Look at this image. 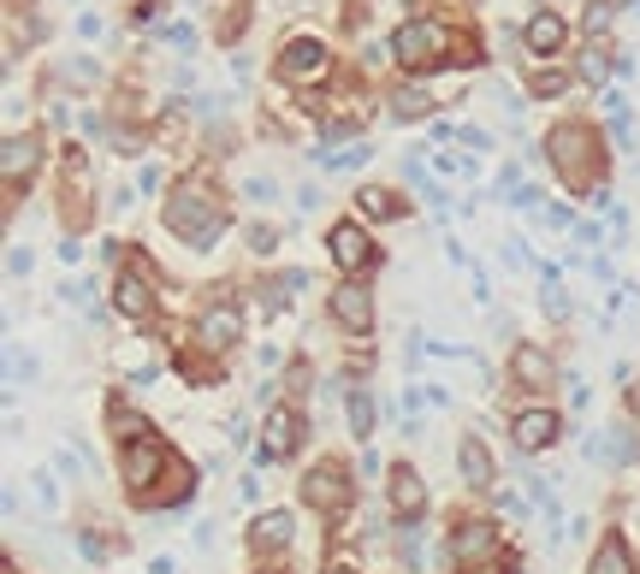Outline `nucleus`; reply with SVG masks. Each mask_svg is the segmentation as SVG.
<instances>
[{
	"label": "nucleus",
	"instance_id": "obj_6",
	"mask_svg": "<svg viewBox=\"0 0 640 574\" xmlns=\"http://www.w3.org/2000/svg\"><path fill=\"white\" fill-rule=\"evenodd\" d=\"M172 450L160 445V438H142V445H119V480L125 492H137V504L149 497V485H160V474H167Z\"/></svg>",
	"mask_w": 640,
	"mask_h": 574
},
{
	"label": "nucleus",
	"instance_id": "obj_25",
	"mask_svg": "<svg viewBox=\"0 0 640 574\" xmlns=\"http://www.w3.org/2000/svg\"><path fill=\"white\" fill-rule=\"evenodd\" d=\"M344 415H351V438H356V445H368V438H374V397L351 391V397H344Z\"/></svg>",
	"mask_w": 640,
	"mask_h": 574
},
{
	"label": "nucleus",
	"instance_id": "obj_10",
	"mask_svg": "<svg viewBox=\"0 0 640 574\" xmlns=\"http://www.w3.org/2000/svg\"><path fill=\"white\" fill-rule=\"evenodd\" d=\"M558 438H563V415H558V409L534 403V409H516V415H511V445L522 456H540V450L558 445Z\"/></svg>",
	"mask_w": 640,
	"mask_h": 574
},
{
	"label": "nucleus",
	"instance_id": "obj_23",
	"mask_svg": "<svg viewBox=\"0 0 640 574\" xmlns=\"http://www.w3.org/2000/svg\"><path fill=\"white\" fill-rule=\"evenodd\" d=\"M439 107V101H433V90H421V83H398V90H391V119H427V113Z\"/></svg>",
	"mask_w": 640,
	"mask_h": 574
},
{
	"label": "nucleus",
	"instance_id": "obj_5",
	"mask_svg": "<svg viewBox=\"0 0 640 574\" xmlns=\"http://www.w3.org/2000/svg\"><path fill=\"white\" fill-rule=\"evenodd\" d=\"M302 504H309V509H320V515H327V521H339V515H351V504H356L351 468H344V462H320V468H309V474H302Z\"/></svg>",
	"mask_w": 640,
	"mask_h": 574
},
{
	"label": "nucleus",
	"instance_id": "obj_26",
	"mask_svg": "<svg viewBox=\"0 0 640 574\" xmlns=\"http://www.w3.org/2000/svg\"><path fill=\"white\" fill-rule=\"evenodd\" d=\"M243 31H250V7H243V0H238V7L226 12V24H220V42H238Z\"/></svg>",
	"mask_w": 640,
	"mask_h": 574
},
{
	"label": "nucleus",
	"instance_id": "obj_33",
	"mask_svg": "<svg viewBox=\"0 0 640 574\" xmlns=\"http://www.w3.org/2000/svg\"><path fill=\"white\" fill-rule=\"evenodd\" d=\"M78 544H83V556H90V563H101V556H107V544H101L95 533H78Z\"/></svg>",
	"mask_w": 640,
	"mask_h": 574
},
{
	"label": "nucleus",
	"instance_id": "obj_27",
	"mask_svg": "<svg viewBox=\"0 0 640 574\" xmlns=\"http://www.w3.org/2000/svg\"><path fill=\"white\" fill-rule=\"evenodd\" d=\"M610 12H617L610 0H587V19H581V24H587V31L599 36V31H610Z\"/></svg>",
	"mask_w": 640,
	"mask_h": 574
},
{
	"label": "nucleus",
	"instance_id": "obj_38",
	"mask_svg": "<svg viewBox=\"0 0 640 574\" xmlns=\"http://www.w3.org/2000/svg\"><path fill=\"white\" fill-rule=\"evenodd\" d=\"M516 574H522V569H516Z\"/></svg>",
	"mask_w": 640,
	"mask_h": 574
},
{
	"label": "nucleus",
	"instance_id": "obj_15",
	"mask_svg": "<svg viewBox=\"0 0 640 574\" xmlns=\"http://www.w3.org/2000/svg\"><path fill=\"white\" fill-rule=\"evenodd\" d=\"M113 308H119L130 326H149L155 320V285L149 278H137L130 267H119V278H113Z\"/></svg>",
	"mask_w": 640,
	"mask_h": 574
},
{
	"label": "nucleus",
	"instance_id": "obj_2",
	"mask_svg": "<svg viewBox=\"0 0 640 574\" xmlns=\"http://www.w3.org/2000/svg\"><path fill=\"white\" fill-rule=\"evenodd\" d=\"M546 154L551 167H558V179L575 190V196H587L593 179H605V137L593 130L587 119H563L546 130Z\"/></svg>",
	"mask_w": 640,
	"mask_h": 574
},
{
	"label": "nucleus",
	"instance_id": "obj_13",
	"mask_svg": "<svg viewBox=\"0 0 640 574\" xmlns=\"http://www.w3.org/2000/svg\"><path fill=\"white\" fill-rule=\"evenodd\" d=\"M445 551H450V563H457V569L487 563V556L499 551V527L480 521V515H475V521H457V527H450V544H445Z\"/></svg>",
	"mask_w": 640,
	"mask_h": 574
},
{
	"label": "nucleus",
	"instance_id": "obj_3",
	"mask_svg": "<svg viewBox=\"0 0 640 574\" xmlns=\"http://www.w3.org/2000/svg\"><path fill=\"white\" fill-rule=\"evenodd\" d=\"M450 48H462V42L450 36V24H439V19H410V24H398V36H391V54H398L403 71L457 66L450 60Z\"/></svg>",
	"mask_w": 640,
	"mask_h": 574
},
{
	"label": "nucleus",
	"instance_id": "obj_8",
	"mask_svg": "<svg viewBox=\"0 0 640 574\" xmlns=\"http://www.w3.org/2000/svg\"><path fill=\"white\" fill-rule=\"evenodd\" d=\"M302 438H309V421H302L297 403L267 409V426H261V462H285V456H297Z\"/></svg>",
	"mask_w": 640,
	"mask_h": 574
},
{
	"label": "nucleus",
	"instance_id": "obj_4",
	"mask_svg": "<svg viewBox=\"0 0 640 574\" xmlns=\"http://www.w3.org/2000/svg\"><path fill=\"white\" fill-rule=\"evenodd\" d=\"M273 71H279V83H290V90L327 83L332 78V48L320 36H290L279 48V60H273Z\"/></svg>",
	"mask_w": 640,
	"mask_h": 574
},
{
	"label": "nucleus",
	"instance_id": "obj_21",
	"mask_svg": "<svg viewBox=\"0 0 640 574\" xmlns=\"http://www.w3.org/2000/svg\"><path fill=\"white\" fill-rule=\"evenodd\" d=\"M587 574H640L635 569V551H629V539L610 527V533L593 544V563H587Z\"/></svg>",
	"mask_w": 640,
	"mask_h": 574
},
{
	"label": "nucleus",
	"instance_id": "obj_16",
	"mask_svg": "<svg viewBox=\"0 0 640 574\" xmlns=\"http://www.w3.org/2000/svg\"><path fill=\"white\" fill-rule=\"evenodd\" d=\"M551 379H558V367L540 344H516L511 349V386L516 391H551Z\"/></svg>",
	"mask_w": 640,
	"mask_h": 574
},
{
	"label": "nucleus",
	"instance_id": "obj_30",
	"mask_svg": "<svg viewBox=\"0 0 640 574\" xmlns=\"http://www.w3.org/2000/svg\"><path fill=\"white\" fill-rule=\"evenodd\" d=\"M581 78H587V83H605V78H610V60H605L599 48H593L587 60H581Z\"/></svg>",
	"mask_w": 640,
	"mask_h": 574
},
{
	"label": "nucleus",
	"instance_id": "obj_12",
	"mask_svg": "<svg viewBox=\"0 0 640 574\" xmlns=\"http://www.w3.org/2000/svg\"><path fill=\"white\" fill-rule=\"evenodd\" d=\"M327 308H332V320H339L344 332H356V337L374 332V297H368V285H362V278H344V285H332Z\"/></svg>",
	"mask_w": 640,
	"mask_h": 574
},
{
	"label": "nucleus",
	"instance_id": "obj_37",
	"mask_svg": "<svg viewBox=\"0 0 640 574\" xmlns=\"http://www.w3.org/2000/svg\"><path fill=\"white\" fill-rule=\"evenodd\" d=\"M12 7H19V0H12Z\"/></svg>",
	"mask_w": 640,
	"mask_h": 574
},
{
	"label": "nucleus",
	"instance_id": "obj_17",
	"mask_svg": "<svg viewBox=\"0 0 640 574\" xmlns=\"http://www.w3.org/2000/svg\"><path fill=\"white\" fill-rule=\"evenodd\" d=\"M522 42H528V54L534 60H551V54L570 42V24H563V12H551V7H540L528 24H522Z\"/></svg>",
	"mask_w": 640,
	"mask_h": 574
},
{
	"label": "nucleus",
	"instance_id": "obj_32",
	"mask_svg": "<svg viewBox=\"0 0 640 574\" xmlns=\"http://www.w3.org/2000/svg\"><path fill=\"white\" fill-rule=\"evenodd\" d=\"M362 24H368V7H362V0H351V7H344V31H362Z\"/></svg>",
	"mask_w": 640,
	"mask_h": 574
},
{
	"label": "nucleus",
	"instance_id": "obj_36",
	"mask_svg": "<svg viewBox=\"0 0 640 574\" xmlns=\"http://www.w3.org/2000/svg\"><path fill=\"white\" fill-rule=\"evenodd\" d=\"M462 7H475V0H462Z\"/></svg>",
	"mask_w": 640,
	"mask_h": 574
},
{
	"label": "nucleus",
	"instance_id": "obj_34",
	"mask_svg": "<svg viewBox=\"0 0 640 574\" xmlns=\"http://www.w3.org/2000/svg\"><path fill=\"white\" fill-rule=\"evenodd\" d=\"M320 574H356V563H351V556H332V563L320 569Z\"/></svg>",
	"mask_w": 640,
	"mask_h": 574
},
{
	"label": "nucleus",
	"instance_id": "obj_29",
	"mask_svg": "<svg viewBox=\"0 0 640 574\" xmlns=\"http://www.w3.org/2000/svg\"><path fill=\"white\" fill-rule=\"evenodd\" d=\"M563 83H570L563 71H534V78H528V90H534V95H558Z\"/></svg>",
	"mask_w": 640,
	"mask_h": 574
},
{
	"label": "nucleus",
	"instance_id": "obj_19",
	"mask_svg": "<svg viewBox=\"0 0 640 574\" xmlns=\"http://www.w3.org/2000/svg\"><path fill=\"white\" fill-rule=\"evenodd\" d=\"M356 214L374 219V226H391V219L410 214V196H398V190H386V184H362L356 190Z\"/></svg>",
	"mask_w": 640,
	"mask_h": 574
},
{
	"label": "nucleus",
	"instance_id": "obj_24",
	"mask_svg": "<svg viewBox=\"0 0 640 574\" xmlns=\"http://www.w3.org/2000/svg\"><path fill=\"white\" fill-rule=\"evenodd\" d=\"M107 426L119 433V445H142V438H160L149 421L137 415V409H125V403H107Z\"/></svg>",
	"mask_w": 640,
	"mask_h": 574
},
{
	"label": "nucleus",
	"instance_id": "obj_35",
	"mask_svg": "<svg viewBox=\"0 0 640 574\" xmlns=\"http://www.w3.org/2000/svg\"><path fill=\"white\" fill-rule=\"evenodd\" d=\"M255 574H285V569H255Z\"/></svg>",
	"mask_w": 640,
	"mask_h": 574
},
{
	"label": "nucleus",
	"instance_id": "obj_11",
	"mask_svg": "<svg viewBox=\"0 0 640 574\" xmlns=\"http://www.w3.org/2000/svg\"><path fill=\"white\" fill-rule=\"evenodd\" d=\"M243 344V308L238 302H214L202 308L196 320V349H208V356H226V349Z\"/></svg>",
	"mask_w": 640,
	"mask_h": 574
},
{
	"label": "nucleus",
	"instance_id": "obj_14",
	"mask_svg": "<svg viewBox=\"0 0 640 574\" xmlns=\"http://www.w3.org/2000/svg\"><path fill=\"white\" fill-rule=\"evenodd\" d=\"M386 497H391V509H398L403 521H421V515H427V485H421V474L410 462L386 468Z\"/></svg>",
	"mask_w": 640,
	"mask_h": 574
},
{
	"label": "nucleus",
	"instance_id": "obj_28",
	"mask_svg": "<svg viewBox=\"0 0 640 574\" xmlns=\"http://www.w3.org/2000/svg\"><path fill=\"white\" fill-rule=\"evenodd\" d=\"M398 556H403V563H421V533H415V521H403V539H398Z\"/></svg>",
	"mask_w": 640,
	"mask_h": 574
},
{
	"label": "nucleus",
	"instance_id": "obj_31",
	"mask_svg": "<svg viewBox=\"0 0 640 574\" xmlns=\"http://www.w3.org/2000/svg\"><path fill=\"white\" fill-rule=\"evenodd\" d=\"M273 243H279V231H273V226H250V249H255V255H273Z\"/></svg>",
	"mask_w": 640,
	"mask_h": 574
},
{
	"label": "nucleus",
	"instance_id": "obj_20",
	"mask_svg": "<svg viewBox=\"0 0 640 574\" xmlns=\"http://www.w3.org/2000/svg\"><path fill=\"white\" fill-rule=\"evenodd\" d=\"M285 544H290V515L285 509H267V515L250 521V551L255 556H279Z\"/></svg>",
	"mask_w": 640,
	"mask_h": 574
},
{
	"label": "nucleus",
	"instance_id": "obj_18",
	"mask_svg": "<svg viewBox=\"0 0 640 574\" xmlns=\"http://www.w3.org/2000/svg\"><path fill=\"white\" fill-rule=\"evenodd\" d=\"M457 468H462V485H475V492H492V485H499V462H492V450L480 445L475 433L457 438Z\"/></svg>",
	"mask_w": 640,
	"mask_h": 574
},
{
	"label": "nucleus",
	"instance_id": "obj_7",
	"mask_svg": "<svg viewBox=\"0 0 640 574\" xmlns=\"http://www.w3.org/2000/svg\"><path fill=\"white\" fill-rule=\"evenodd\" d=\"M327 249H332V261H339L344 278H362V273L380 267V249H374V238L356 226V219H339V226L327 231Z\"/></svg>",
	"mask_w": 640,
	"mask_h": 574
},
{
	"label": "nucleus",
	"instance_id": "obj_9",
	"mask_svg": "<svg viewBox=\"0 0 640 574\" xmlns=\"http://www.w3.org/2000/svg\"><path fill=\"white\" fill-rule=\"evenodd\" d=\"M42 167V137L36 130H12L7 149H0V179H7V208H19L24 196V179Z\"/></svg>",
	"mask_w": 640,
	"mask_h": 574
},
{
	"label": "nucleus",
	"instance_id": "obj_22",
	"mask_svg": "<svg viewBox=\"0 0 640 574\" xmlns=\"http://www.w3.org/2000/svg\"><path fill=\"white\" fill-rule=\"evenodd\" d=\"M160 485H167V492H155V497H149V509H160V504H191V492H196V468L184 462V456H172L167 474H160Z\"/></svg>",
	"mask_w": 640,
	"mask_h": 574
},
{
	"label": "nucleus",
	"instance_id": "obj_1",
	"mask_svg": "<svg viewBox=\"0 0 640 574\" xmlns=\"http://www.w3.org/2000/svg\"><path fill=\"white\" fill-rule=\"evenodd\" d=\"M160 226L172 231V238H184V243H196V249H208L220 231L231 226V214H226V202H220V190H208V179L202 172H191L184 184H172L167 190V208H160Z\"/></svg>",
	"mask_w": 640,
	"mask_h": 574
}]
</instances>
